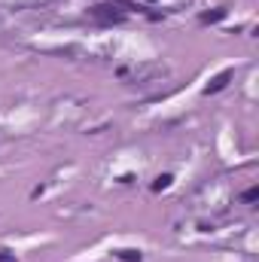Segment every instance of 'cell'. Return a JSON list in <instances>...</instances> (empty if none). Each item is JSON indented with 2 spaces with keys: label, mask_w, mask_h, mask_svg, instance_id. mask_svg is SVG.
Masks as SVG:
<instances>
[{
  "label": "cell",
  "mask_w": 259,
  "mask_h": 262,
  "mask_svg": "<svg viewBox=\"0 0 259 262\" xmlns=\"http://www.w3.org/2000/svg\"><path fill=\"white\" fill-rule=\"evenodd\" d=\"M89 18H95L101 25H119V21H125V12H119L113 3H98L89 9Z\"/></svg>",
  "instance_id": "6da1fadb"
},
{
  "label": "cell",
  "mask_w": 259,
  "mask_h": 262,
  "mask_svg": "<svg viewBox=\"0 0 259 262\" xmlns=\"http://www.w3.org/2000/svg\"><path fill=\"white\" fill-rule=\"evenodd\" d=\"M232 79H235V70H232V67H223L217 76H210V82L204 85V95H217V92H223Z\"/></svg>",
  "instance_id": "7a4b0ae2"
},
{
  "label": "cell",
  "mask_w": 259,
  "mask_h": 262,
  "mask_svg": "<svg viewBox=\"0 0 259 262\" xmlns=\"http://www.w3.org/2000/svg\"><path fill=\"white\" fill-rule=\"evenodd\" d=\"M113 256H116L119 262H143V253L134 250V247H122V250H116Z\"/></svg>",
  "instance_id": "3957f363"
},
{
  "label": "cell",
  "mask_w": 259,
  "mask_h": 262,
  "mask_svg": "<svg viewBox=\"0 0 259 262\" xmlns=\"http://www.w3.org/2000/svg\"><path fill=\"white\" fill-rule=\"evenodd\" d=\"M223 18H226V9H213V12H201V15H198L201 25H217V21H223Z\"/></svg>",
  "instance_id": "277c9868"
},
{
  "label": "cell",
  "mask_w": 259,
  "mask_h": 262,
  "mask_svg": "<svg viewBox=\"0 0 259 262\" xmlns=\"http://www.w3.org/2000/svg\"><path fill=\"white\" fill-rule=\"evenodd\" d=\"M171 180H174L171 174H159V177L153 180V192H165V189L171 186Z\"/></svg>",
  "instance_id": "5b68a950"
},
{
  "label": "cell",
  "mask_w": 259,
  "mask_h": 262,
  "mask_svg": "<svg viewBox=\"0 0 259 262\" xmlns=\"http://www.w3.org/2000/svg\"><path fill=\"white\" fill-rule=\"evenodd\" d=\"M241 201H244V204H253V201H259V186L244 189V192H241Z\"/></svg>",
  "instance_id": "8992f818"
},
{
  "label": "cell",
  "mask_w": 259,
  "mask_h": 262,
  "mask_svg": "<svg viewBox=\"0 0 259 262\" xmlns=\"http://www.w3.org/2000/svg\"><path fill=\"white\" fill-rule=\"evenodd\" d=\"M0 262H18V259H15L12 250H0Z\"/></svg>",
  "instance_id": "52a82bcc"
},
{
  "label": "cell",
  "mask_w": 259,
  "mask_h": 262,
  "mask_svg": "<svg viewBox=\"0 0 259 262\" xmlns=\"http://www.w3.org/2000/svg\"><path fill=\"white\" fill-rule=\"evenodd\" d=\"M146 3H156V0H146Z\"/></svg>",
  "instance_id": "ba28073f"
}]
</instances>
